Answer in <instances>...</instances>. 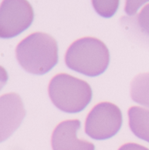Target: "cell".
Instances as JSON below:
<instances>
[{"label": "cell", "mask_w": 149, "mask_h": 150, "mask_svg": "<svg viewBox=\"0 0 149 150\" xmlns=\"http://www.w3.org/2000/svg\"><path fill=\"white\" fill-rule=\"evenodd\" d=\"M6 81H7V73L3 67L0 66V90L5 86Z\"/></svg>", "instance_id": "cell-14"}, {"label": "cell", "mask_w": 149, "mask_h": 150, "mask_svg": "<svg viewBox=\"0 0 149 150\" xmlns=\"http://www.w3.org/2000/svg\"><path fill=\"white\" fill-rule=\"evenodd\" d=\"M124 26L133 36L149 47V5L145 6L134 18H127Z\"/></svg>", "instance_id": "cell-9"}, {"label": "cell", "mask_w": 149, "mask_h": 150, "mask_svg": "<svg viewBox=\"0 0 149 150\" xmlns=\"http://www.w3.org/2000/svg\"><path fill=\"white\" fill-rule=\"evenodd\" d=\"M81 128L78 119L65 120L57 125L52 133L53 150H95V145L88 140L80 139L77 132Z\"/></svg>", "instance_id": "cell-7"}, {"label": "cell", "mask_w": 149, "mask_h": 150, "mask_svg": "<svg viewBox=\"0 0 149 150\" xmlns=\"http://www.w3.org/2000/svg\"><path fill=\"white\" fill-rule=\"evenodd\" d=\"M119 0H92L94 8L101 16L109 18L117 12Z\"/></svg>", "instance_id": "cell-11"}, {"label": "cell", "mask_w": 149, "mask_h": 150, "mask_svg": "<svg viewBox=\"0 0 149 150\" xmlns=\"http://www.w3.org/2000/svg\"><path fill=\"white\" fill-rule=\"evenodd\" d=\"M49 96L53 104L65 113L82 111L92 100V89L82 80L66 73H59L49 84Z\"/></svg>", "instance_id": "cell-3"}, {"label": "cell", "mask_w": 149, "mask_h": 150, "mask_svg": "<svg viewBox=\"0 0 149 150\" xmlns=\"http://www.w3.org/2000/svg\"><path fill=\"white\" fill-rule=\"evenodd\" d=\"M128 117L131 132L149 143V109L138 106L131 107L128 110Z\"/></svg>", "instance_id": "cell-8"}, {"label": "cell", "mask_w": 149, "mask_h": 150, "mask_svg": "<svg viewBox=\"0 0 149 150\" xmlns=\"http://www.w3.org/2000/svg\"><path fill=\"white\" fill-rule=\"evenodd\" d=\"M149 2V0H126V4H125V13L132 16L134 15L137 11L145 3Z\"/></svg>", "instance_id": "cell-12"}, {"label": "cell", "mask_w": 149, "mask_h": 150, "mask_svg": "<svg viewBox=\"0 0 149 150\" xmlns=\"http://www.w3.org/2000/svg\"><path fill=\"white\" fill-rule=\"evenodd\" d=\"M33 10L27 0H4L0 6V37H13L29 27Z\"/></svg>", "instance_id": "cell-5"}, {"label": "cell", "mask_w": 149, "mask_h": 150, "mask_svg": "<svg viewBox=\"0 0 149 150\" xmlns=\"http://www.w3.org/2000/svg\"><path fill=\"white\" fill-rule=\"evenodd\" d=\"M16 56L27 71L37 75L45 74L57 64V44L50 35L35 33L19 43Z\"/></svg>", "instance_id": "cell-2"}, {"label": "cell", "mask_w": 149, "mask_h": 150, "mask_svg": "<svg viewBox=\"0 0 149 150\" xmlns=\"http://www.w3.org/2000/svg\"><path fill=\"white\" fill-rule=\"evenodd\" d=\"M118 150H149V149L144 146L136 143H126L121 146Z\"/></svg>", "instance_id": "cell-13"}, {"label": "cell", "mask_w": 149, "mask_h": 150, "mask_svg": "<svg viewBox=\"0 0 149 150\" xmlns=\"http://www.w3.org/2000/svg\"><path fill=\"white\" fill-rule=\"evenodd\" d=\"M131 97L133 102L149 108V72L140 73L132 80Z\"/></svg>", "instance_id": "cell-10"}, {"label": "cell", "mask_w": 149, "mask_h": 150, "mask_svg": "<svg viewBox=\"0 0 149 150\" xmlns=\"http://www.w3.org/2000/svg\"><path fill=\"white\" fill-rule=\"evenodd\" d=\"M64 62L74 71L88 77H97L109 66V52L102 41L85 37L71 43L66 51Z\"/></svg>", "instance_id": "cell-1"}, {"label": "cell", "mask_w": 149, "mask_h": 150, "mask_svg": "<svg viewBox=\"0 0 149 150\" xmlns=\"http://www.w3.org/2000/svg\"><path fill=\"white\" fill-rule=\"evenodd\" d=\"M24 117V106L18 95L7 94L0 97V142L17 130Z\"/></svg>", "instance_id": "cell-6"}, {"label": "cell", "mask_w": 149, "mask_h": 150, "mask_svg": "<svg viewBox=\"0 0 149 150\" xmlns=\"http://www.w3.org/2000/svg\"><path fill=\"white\" fill-rule=\"evenodd\" d=\"M123 117L120 109L111 103H100L88 113L85 122V132L96 140L115 136L120 130Z\"/></svg>", "instance_id": "cell-4"}]
</instances>
